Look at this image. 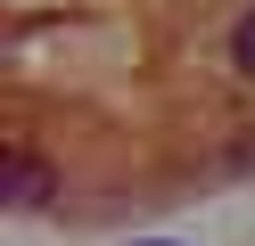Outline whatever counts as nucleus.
<instances>
[{"mask_svg": "<svg viewBox=\"0 0 255 246\" xmlns=\"http://www.w3.org/2000/svg\"><path fill=\"white\" fill-rule=\"evenodd\" d=\"M41 197H50V164H41L33 148H8V172H0V205H8V213H33Z\"/></svg>", "mask_w": 255, "mask_h": 246, "instance_id": "1", "label": "nucleus"}, {"mask_svg": "<svg viewBox=\"0 0 255 246\" xmlns=\"http://www.w3.org/2000/svg\"><path fill=\"white\" fill-rule=\"evenodd\" d=\"M231 66L255 82V8H239V25H231Z\"/></svg>", "mask_w": 255, "mask_h": 246, "instance_id": "2", "label": "nucleus"}, {"mask_svg": "<svg viewBox=\"0 0 255 246\" xmlns=\"http://www.w3.org/2000/svg\"><path fill=\"white\" fill-rule=\"evenodd\" d=\"M140 246H181V238H140Z\"/></svg>", "mask_w": 255, "mask_h": 246, "instance_id": "3", "label": "nucleus"}]
</instances>
